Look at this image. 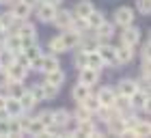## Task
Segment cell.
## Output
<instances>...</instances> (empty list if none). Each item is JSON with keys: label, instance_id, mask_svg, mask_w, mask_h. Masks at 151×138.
Wrapping results in <instances>:
<instances>
[{"label": "cell", "instance_id": "cell-1", "mask_svg": "<svg viewBox=\"0 0 151 138\" xmlns=\"http://www.w3.org/2000/svg\"><path fill=\"white\" fill-rule=\"evenodd\" d=\"M28 69L30 67L17 63V60H13V63L6 67V75H9V80H13V82H24L26 75H28Z\"/></svg>", "mask_w": 151, "mask_h": 138}, {"label": "cell", "instance_id": "cell-2", "mask_svg": "<svg viewBox=\"0 0 151 138\" xmlns=\"http://www.w3.org/2000/svg\"><path fill=\"white\" fill-rule=\"evenodd\" d=\"M54 13H56V4L47 2V0H39V9H37V17L39 22H52Z\"/></svg>", "mask_w": 151, "mask_h": 138}, {"label": "cell", "instance_id": "cell-3", "mask_svg": "<svg viewBox=\"0 0 151 138\" xmlns=\"http://www.w3.org/2000/svg\"><path fill=\"white\" fill-rule=\"evenodd\" d=\"M17 37H19V41H22V47H26V45H30V43H35V26L32 24H19V28H17Z\"/></svg>", "mask_w": 151, "mask_h": 138}, {"label": "cell", "instance_id": "cell-4", "mask_svg": "<svg viewBox=\"0 0 151 138\" xmlns=\"http://www.w3.org/2000/svg\"><path fill=\"white\" fill-rule=\"evenodd\" d=\"M114 58L119 65H125L134 58V45H127V43H121L119 47H114Z\"/></svg>", "mask_w": 151, "mask_h": 138}, {"label": "cell", "instance_id": "cell-5", "mask_svg": "<svg viewBox=\"0 0 151 138\" xmlns=\"http://www.w3.org/2000/svg\"><path fill=\"white\" fill-rule=\"evenodd\" d=\"M114 22L119 24V26H129L134 22V11L129 9V6H121V9H116V13H114Z\"/></svg>", "mask_w": 151, "mask_h": 138}, {"label": "cell", "instance_id": "cell-6", "mask_svg": "<svg viewBox=\"0 0 151 138\" xmlns=\"http://www.w3.org/2000/svg\"><path fill=\"white\" fill-rule=\"evenodd\" d=\"M97 80H99V71L97 69H91V67H82L80 69V82L82 84L91 86V84H97Z\"/></svg>", "mask_w": 151, "mask_h": 138}, {"label": "cell", "instance_id": "cell-7", "mask_svg": "<svg viewBox=\"0 0 151 138\" xmlns=\"http://www.w3.org/2000/svg\"><path fill=\"white\" fill-rule=\"evenodd\" d=\"M71 19H73V13L71 11H56L54 13V19L52 22L58 26V28H63V30H67L71 26Z\"/></svg>", "mask_w": 151, "mask_h": 138}, {"label": "cell", "instance_id": "cell-8", "mask_svg": "<svg viewBox=\"0 0 151 138\" xmlns=\"http://www.w3.org/2000/svg\"><path fill=\"white\" fill-rule=\"evenodd\" d=\"M73 134H76V136H99L91 119H86V121H78V127H76V132H73Z\"/></svg>", "mask_w": 151, "mask_h": 138}, {"label": "cell", "instance_id": "cell-9", "mask_svg": "<svg viewBox=\"0 0 151 138\" xmlns=\"http://www.w3.org/2000/svg\"><path fill=\"white\" fill-rule=\"evenodd\" d=\"M60 65H58V58L56 56H52V54H41V60H39V71H43V73H47V71H52V69H58Z\"/></svg>", "mask_w": 151, "mask_h": 138}, {"label": "cell", "instance_id": "cell-10", "mask_svg": "<svg viewBox=\"0 0 151 138\" xmlns=\"http://www.w3.org/2000/svg\"><path fill=\"white\" fill-rule=\"evenodd\" d=\"M60 39H63L65 50H73V47L80 43V32H76V30H71V28H67V32L60 34Z\"/></svg>", "mask_w": 151, "mask_h": 138}, {"label": "cell", "instance_id": "cell-11", "mask_svg": "<svg viewBox=\"0 0 151 138\" xmlns=\"http://www.w3.org/2000/svg\"><path fill=\"white\" fill-rule=\"evenodd\" d=\"M138 39H140V30L136 28V26H125V30H123V43H127V45H136L138 43Z\"/></svg>", "mask_w": 151, "mask_h": 138}, {"label": "cell", "instance_id": "cell-12", "mask_svg": "<svg viewBox=\"0 0 151 138\" xmlns=\"http://www.w3.org/2000/svg\"><path fill=\"white\" fill-rule=\"evenodd\" d=\"M4 108H6V112H9V116H19L24 112V108H22V104H19L17 97H6Z\"/></svg>", "mask_w": 151, "mask_h": 138}, {"label": "cell", "instance_id": "cell-13", "mask_svg": "<svg viewBox=\"0 0 151 138\" xmlns=\"http://www.w3.org/2000/svg\"><path fill=\"white\" fill-rule=\"evenodd\" d=\"M80 43H82V50L84 52H91V50H97V45H99V39H97V34H88V37H84V34H80Z\"/></svg>", "mask_w": 151, "mask_h": 138}, {"label": "cell", "instance_id": "cell-14", "mask_svg": "<svg viewBox=\"0 0 151 138\" xmlns=\"http://www.w3.org/2000/svg\"><path fill=\"white\" fill-rule=\"evenodd\" d=\"M97 52H99L101 60H104V65L116 63V58H114V47H110V45H97Z\"/></svg>", "mask_w": 151, "mask_h": 138}, {"label": "cell", "instance_id": "cell-15", "mask_svg": "<svg viewBox=\"0 0 151 138\" xmlns=\"http://www.w3.org/2000/svg\"><path fill=\"white\" fill-rule=\"evenodd\" d=\"M114 97H116V93L112 91V88H108V86L99 88V93H97V99H99V104H101V106H112Z\"/></svg>", "mask_w": 151, "mask_h": 138}, {"label": "cell", "instance_id": "cell-16", "mask_svg": "<svg viewBox=\"0 0 151 138\" xmlns=\"http://www.w3.org/2000/svg\"><path fill=\"white\" fill-rule=\"evenodd\" d=\"M86 67H91V69H99L104 67V60H101L99 56V52L97 50H91V52H86Z\"/></svg>", "mask_w": 151, "mask_h": 138}, {"label": "cell", "instance_id": "cell-17", "mask_svg": "<svg viewBox=\"0 0 151 138\" xmlns=\"http://www.w3.org/2000/svg\"><path fill=\"white\" fill-rule=\"evenodd\" d=\"M63 80H65V73L60 71V67L45 73V82H47V84H52V86H60V84H63Z\"/></svg>", "mask_w": 151, "mask_h": 138}, {"label": "cell", "instance_id": "cell-18", "mask_svg": "<svg viewBox=\"0 0 151 138\" xmlns=\"http://www.w3.org/2000/svg\"><path fill=\"white\" fill-rule=\"evenodd\" d=\"M106 22V19H104V13H99V11H91V13H88V15H86V24H88V28H97V26H101V24H104Z\"/></svg>", "mask_w": 151, "mask_h": 138}, {"label": "cell", "instance_id": "cell-19", "mask_svg": "<svg viewBox=\"0 0 151 138\" xmlns=\"http://www.w3.org/2000/svg\"><path fill=\"white\" fill-rule=\"evenodd\" d=\"M52 116H54V123H56V125H60V127H65L67 123L71 121V114L67 112L65 108H60V110H52Z\"/></svg>", "mask_w": 151, "mask_h": 138}, {"label": "cell", "instance_id": "cell-20", "mask_svg": "<svg viewBox=\"0 0 151 138\" xmlns=\"http://www.w3.org/2000/svg\"><path fill=\"white\" fill-rule=\"evenodd\" d=\"M43 132H45V125H43L39 119H30V121H28V125H26V134H30V136H41Z\"/></svg>", "mask_w": 151, "mask_h": 138}, {"label": "cell", "instance_id": "cell-21", "mask_svg": "<svg viewBox=\"0 0 151 138\" xmlns=\"http://www.w3.org/2000/svg\"><path fill=\"white\" fill-rule=\"evenodd\" d=\"M13 15H15L17 19H26V17H28L30 15V6L28 4H24L22 2V0H19V2H15V4H13Z\"/></svg>", "mask_w": 151, "mask_h": 138}, {"label": "cell", "instance_id": "cell-22", "mask_svg": "<svg viewBox=\"0 0 151 138\" xmlns=\"http://www.w3.org/2000/svg\"><path fill=\"white\" fill-rule=\"evenodd\" d=\"M136 88H138V84H136L134 80H121V82H119V95H125V97H129Z\"/></svg>", "mask_w": 151, "mask_h": 138}, {"label": "cell", "instance_id": "cell-23", "mask_svg": "<svg viewBox=\"0 0 151 138\" xmlns=\"http://www.w3.org/2000/svg\"><path fill=\"white\" fill-rule=\"evenodd\" d=\"M93 11V4L88 2V0H82V2H78L76 4V9H73V13H76V17H84L86 19V15Z\"/></svg>", "mask_w": 151, "mask_h": 138}, {"label": "cell", "instance_id": "cell-24", "mask_svg": "<svg viewBox=\"0 0 151 138\" xmlns=\"http://www.w3.org/2000/svg\"><path fill=\"white\" fill-rule=\"evenodd\" d=\"M88 93H91V86H86V84H82V82H80V84H76V86H73L71 97H73L76 101H82V99H84Z\"/></svg>", "mask_w": 151, "mask_h": 138}, {"label": "cell", "instance_id": "cell-25", "mask_svg": "<svg viewBox=\"0 0 151 138\" xmlns=\"http://www.w3.org/2000/svg\"><path fill=\"white\" fill-rule=\"evenodd\" d=\"M19 104H22V108L24 110H30V108H35V104H37V99H35V95H32L30 91H24L22 95H19Z\"/></svg>", "mask_w": 151, "mask_h": 138}, {"label": "cell", "instance_id": "cell-26", "mask_svg": "<svg viewBox=\"0 0 151 138\" xmlns=\"http://www.w3.org/2000/svg\"><path fill=\"white\" fill-rule=\"evenodd\" d=\"M6 50H11V52H22V41H19V37L15 32H11L9 37H6Z\"/></svg>", "mask_w": 151, "mask_h": 138}, {"label": "cell", "instance_id": "cell-27", "mask_svg": "<svg viewBox=\"0 0 151 138\" xmlns=\"http://www.w3.org/2000/svg\"><path fill=\"white\" fill-rule=\"evenodd\" d=\"M80 104H82V106H84V108L88 110V112H95V110H97V108L101 106V104H99V99H97V95H95V97H93L91 93H88V95H86V97L82 99Z\"/></svg>", "mask_w": 151, "mask_h": 138}, {"label": "cell", "instance_id": "cell-28", "mask_svg": "<svg viewBox=\"0 0 151 138\" xmlns=\"http://www.w3.org/2000/svg\"><path fill=\"white\" fill-rule=\"evenodd\" d=\"M13 60H15V52L6 50V47H4V50H0V67H2V69H6Z\"/></svg>", "mask_w": 151, "mask_h": 138}, {"label": "cell", "instance_id": "cell-29", "mask_svg": "<svg viewBox=\"0 0 151 138\" xmlns=\"http://www.w3.org/2000/svg\"><path fill=\"white\" fill-rule=\"evenodd\" d=\"M95 34H97V39L99 41H104V39H108V37H112V24H101V26H97L95 28Z\"/></svg>", "mask_w": 151, "mask_h": 138}, {"label": "cell", "instance_id": "cell-30", "mask_svg": "<svg viewBox=\"0 0 151 138\" xmlns=\"http://www.w3.org/2000/svg\"><path fill=\"white\" fill-rule=\"evenodd\" d=\"M6 88H9V97H19V95L26 91L22 86V82H13V80H11V84L6 82Z\"/></svg>", "mask_w": 151, "mask_h": 138}, {"label": "cell", "instance_id": "cell-31", "mask_svg": "<svg viewBox=\"0 0 151 138\" xmlns=\"http://www.w3.org/2000/svg\"><path fill=\"white\" fill-rule=\"evenodd\" d=\"M41 93H43V99H52V97H56L58 86H52V84H47V82H41Z\"/></svg>", "mask_w": 151, "mask_h": 138}, {"label": "cell", "instance_id": "cell-32", "mask_svg": "<svg viewBox=\"0 0 151 138\" xmlns=\"http://www.w3.org/2000/svg\"><path fill=\"white\" fill-rule=\"evenodd\" d=\"M151 134V127H149V123L145 121H138L134 125V136H149Z\"/></svg>", "mask_w": 151, "mask_h": 138}, {"label": "cell", "instance_id": "cell-33", "mask_svg": "<svg viewBox=\"0 0 151 138\" xmlns=\"http://www.w3.org/2000/svg\"><path fill=\"white\" fill-rule=\"evenodd\" d=\"M50 50H52V52H67V50H65V45H63V39H60V37H54V39L50 41Z\"/></svg>", "mask_w": 151, "mask_h": 138}, {"label": "cell", "instance_id": "cell-34", "mask_svg": "<svg viewBox=\"0 0 151 138\" xmlns=\"http://www.w3.org/2000/svg\"><path fill=\"white\" fill-rule=\"evenodd\" d=\"M91 114H93V112H88V110L82 106V104H80V108H76V119H78V121H86V119H91Z\"/></svg>", "mask_w": 151, "mask_h": 138}, {"label": "cell", "instance_id": "cell-35", "mask_svg": "<svg viewBox=\"0 0 151 138\" xmlns=\"http://www.w3.org/2000/svg\"><path fill=\"white\" fill-rule=\"evenodd\" d=\"M43 134H47V136H58V134H63V127L56 125V123H50V125H45V132Z\"/></svg>", "mask_w": 151, "mask_h": 138}, {"label": "cell", "instance_id": "cell-36", "mask_svg": "<svg viewBox=\"0 0 151 138\" xmlns=\"http://www.w3.org/2000/svg\"><path fill=\"white\" fill-rule=\"evenodd\" d=\"M37 119L43 123V125H50V123H54V116H52V110H43V112H41Z\"/></svg>", "mask_w": 151, "mask_h": 138}, {"label": "cell", "instance_id": "cell-37", "mask_svg": "<svg viewBox=\"0 0 151 138\" xmlns=\"http://www.w3.org/2000/svg\"><path fill=\"white\" fill-rule=\"evenodd\" d=\"M73 63H76V67H86V52L84 50H80L78 54H76V58H73Z\"/></svg>", "mask_w": 151, "mask_h": 138}, {"label": "cell", "instance_id": "cell-38", "mask_svg": "<svg viewBox=\"0 0 151 138\" xmlns=\"http://www.w3.org/2000/svg\"><path fill=\"white\" fill-rule=\"evenodd\" d=\"M136 6H138V11L142 13V15H149V11H151V0H138Z\"/></svg>", "mask_w": 151, "mask_h": 138}, {"label": "cell", "instance_id": "cell-39", "mask_svg": "<svg viewBox=\"0 0 151 138\" xmlns=\"http://www.w3.org/2000/svg\"><path fill=\"white\" fill-rule=\"evenodd\" d=\"M0 22H2L4 28H9V26L15 22V15H13V13H2V15H0Z\"/></svg>", "mask_w": 151, "mask_h": 138}, {"label": "cell", "instance_id": "cell-40", "mask_svg": "<svg viewBox=\"0 0 151 138\" xmlns=\"http://www.w3.org/2000/svg\"><path fill=\"white\" fill-rule=\"evenodd\" d=\"M6 82H9V75H6V69L0 67V88L6 86Z\"/></svg>", "mask_w": 151, "mask_h": 138}, {"label": "cell", "instance_id": "cell-41", "mask_svg": "<svg viewBox=\"0 0 151 138\" xmlns=\"http://www.w3.org/2000/svg\"><path fill=\"white\" fill-rule=\"evenodd\" d=\"M30 93L35 95V99H37V101H41V99H43V93H41V84L32 86V88H30Z\"/></svg>", "mask_w": 151, "mask_h": 138}, {"label": "cell", "instance_id": "cell-42", "mask_svg": "<svg viewBox=\"0 0 151 138\" xmlns=\"http://www.w3.org/2000/svg\"><path fill=\"white\" fill-rule=\"evenodd\" d=\"M22 2H24V4H28L30 9H32V6H35V4H39V0H22Z\"/></svg>", "mask_w": 151, "mask_h": 138}, {"label": "cell", "instance_id": "cell-43", "mask_svg": "<svg viewBox=\"0 0 151 138\" xmlns=\"http://www.w3.org/2000/svg\"><path fill=\"white\" fill-rule=\"evenodd\" d=\"M4 101H6V97H4V95H0V108H4Z\"/></svg>", "mask_w": 151, "mask_h": 138}, {"label": "cell", "instance_id": "cell-44", "mask_svg": "<svg viewBox=\"0 0 151 138\" xmlns=\"http://www.w3.org/2000/svg\"><path fill=\"white\" fill-rule=\"evenodd\" d=\"M11 2V0H0V4H9Z\"/></svg>", "mask_w": 151, "mask_h": 138}, {"label": "cell", "instance_id": "cell-45", "mask_svg": "<svg viewBox=\"0 0 151 138\" xmlns=\"http://www.w3.org/2000/svg\"><path fill=\"white\" fill-rule=\"evenodd\" d=\"M4 32V26H2V22H0V34H2Z\"/></svg>", "mask_w": 151, "mask_h": 138}, {"label": "cell", "instance_id": "cell-46", "mask_svg": "<svg viewBox=\"0 0 151 138\" xmlns=\"http://www.w3.org/2000/svg\"><path fill=\"white\" fill-rule=\"evenodd\" d=\"M47 2H52V4H56V0H47Z\"/></svg>", "mask_w": 151, "mask_h": 138}]
</instances>
